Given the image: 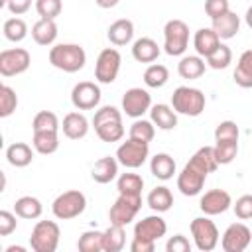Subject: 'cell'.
<instances>
[{
  "mask_svg": "<svg viewBox=\"0 0 252 252\" xmlns=\"http://www.w3.org/2000/svg\"><path fill=\"white\" fill-rule=\"evenodd\" d=\"M207 175H209L207 169H203L197 161L189 159V161L183 165L181 173L177 175V189H179L185 197H195V195H199V193L203 191V185H205Z\"/></svg>",
  "mask_w": 252,
  "mask_h": 252,
  "instance_id": "9",
  "label": "cell"
},
{
  "mask_svg": "<svg viewBox=\"0 0 252 252\" xmlns=\"http://www.w3.org/2000/svg\"><path fill=\"white\" fill-rule=\"evenodd\" d=\"M219 45H220V37L213 28H199L193 35V47L197 55H201L203 59H207Z\"/></svg>",
  "mask_w": 252,
  "mask_h": 252,
  "instance_id": "18",
  "label": "cell"
},
{
  "mask_svg": "<svg viewBox=\"0 0 252 252\" xmlns=\"http://www.w3.org/2000/svg\"><path fill=\"white\" fill-rule=\"evenodd\" d=\"M100 87L93 81H81L71 91V104L77 110H93L100 104Z\"/></svg>",
  "mask_w": 252,
  "mask_h": 252,
  "instance_id": "13",
  "label": "cell"
},
{
  "mask_svg": "<svg viewBox=\"0 0 252 252\" xmlns=\"http://www.w3.org/2000/svg\"><path fill=\"white\" fill-rule=\"evenodd\" d=\"M244 22H246V26L252 30V6H248V10H246V14H244Z\"/></svg>",
  "mask_w": 252,
  "mask_h": 252,
  "instance_id": "54",
  "label": "cell"
},
{
  "mask_svg": "<svg viewBox=\"0 0 252 252\" xmlns=\"http://www.w3.org/2000/svg\"><path fill=\"white\" fill-rule=\"evenodd\" d=\"M110 120H122V112L112 106V104H104L100 108L94 110V116H93V128L98 126V124H104V122H110Z\"/></svg>",
  "mask_w": 252,
  "mask_h": 252,
  "instance_id": "45",
  "label": "cell"
},
{
  "mask_svg": "<svg viewBox=\"0 0 252 252\" xmlns=\"http://www.w3.org/2000/svg\"><path fill=\"white\" fill-rule=\"evenodd\" d=\"M234 209V215L240 219V220H248L252 219V195H242L236 199V203L232 205Z\"/></svg>",
  "mask_w": 252,
  "mask_h": 252,
  "instance_id": "47",
  "label": "cell"
},
{
  "mask_svg": "<svg viewBox=\"0 0 252 252\" xmlns=\"http://www.w3.org/2000/svg\"><path fill=\"white\" fill-rule=\"evenodd\" d=\"M191 159L197 161V163H199L203 169H207L209 173L217 171V167H219V161H217V158H215L213 146H203V148H199V150L191 156Z\"/></svg>",
  "mask_w": 252,
  "mask_h": 252,
  "instance_id": "43",
  "label": "cell"
},
{
  "mask_svg": "<svg viewBox=\"0 0 252 252\" xmlns=\"http://www.w3.org/2000/svg\"><path fill=\"white\" fill-rule=\"evenodd\" d=\"M211 28L217 32V35L220 39H232L238 33V30H240V18L232 10H228L220 18H215Z\"/></svg>",
  "mask_w": 252,
  "mask_h": 252,
  "instance_id": "24",
  "label": "cell"
},
{
  "mask_svg": "<svg viewBox=\"0 0 252 252\" xmlns=\"http://www.w3.org/2000/svg\"><path fill=\"white\" fill-rule=\"evenodd\" d=\"M167 252H191V242L183 234H175L165 242Z\"/></svg>",
  "mask_w": 252,
  "mask_h": 252,
  "instance_id": "50",
  "label": "cell"
},
{
  "mask_svg": "<svg viewBox=\"0 0 252 252\" xmlns=\"http://www.w3.org/2000/svg\"><path fill=\"white\" fill-rule=\"evenodd\" d=\"M94 2H96L98 8H102V10H110V8H114L120 0H94Z\"/></svg>",
  "mask_w": 252,
  "mask_h": 252,
  "instance_id": "53",
  "label": "cell"
},
{
  "mask_svg": "<svg viewBox=\"0 0 252 252\" xmlns=\"http://www.w3.org/2000/svg\"><path fill=\"white\" fill-rule=\"evenodd\" d=\"M6 252H26V248L24 246H8Z\"/></svg>",
  "mask_w": 252,
  "mask_h": 252,
  "instance_id": "55",
  "label": "cell"
},
{
  "mask_svg": "<svg viewBox=\"0 0 252 252\" xmlns=\"http://www.w3.org/2000/svg\"><path fill=\"white\" fill-rule=\"evenodd\" d=\"M63 10V2L61 0H35V12L39 14V18H47V20H55Z\"/></svg>",
  "mask_w": 252,
  "mask_h": 252,
  "instance_id": "44",
  "label": "cell"
},
{
  "mask_svg": "<svg viewBox=\"0 0 252 252\" xmlns=\"http://www.w3.org/2000/svg\"><path fill=\"white\" fill-rule=\"evenodd\" d=\"M128 136L134 138V140H140V142H148V144H150V142L154 140V136H156V124H154L152 120L134 118Z\"/></svg>",
  "mask_w": 252,
  "mask_h": 252,
  "instance_id": "36",
  "label": "cell"
},
{
  "mask_svg": "<svg viewBox=\"0 0 252 252\" xmlns=\"http://www.w3.org/2000/svg\"><path fill=\"white\" fill-rule=\"evenodd\" d=\"M18 108V94L12 87L0 85V118H8Z\"/></svg>",
  "mask_w": 252,
  "mask_h": 252,
  "instance_id": "40",
  "label": "cell"
},
{
  "mask_svg": "<svg viewBox=\"0 0 252 252\" xmlns=\"http://www.w3.org/2000/svg\"><path fill=\"white\" fill-rule=\"evenodd\" d=\"M156 242L152 240H142V238H132L130 242V250L132 252H154Z\"/></svg>",
  "mask_w": 252,
  "mask_h": 252,
  "instance_id": "52",
  "label": "cell"
},
{
  "mask_svg": "<svg viewBox=\"0 0 252 252\" xmlns=\"http://www.w3.org/2000/svg\"><path fill=\"white\" fill-rule=\"evenodd\" d=\"M205 67H207V63H205V59L201 55H185L177 63V73H179L181 79L193 81V79L203 77Z\"/></svg>",
  "mask_w": 252,
  "mask_h": 252,
  "instance_id": "26",
  "label": "cell"
},
{
  "mask_svg": "<svg viewBox=\"0 0 252 252\" xmlns=\"http://www.w3.org/2000/svg\"><path fill=\"white\" fill-rule=\"evenodd\" d=\"M32 146L37 154L41 156H51L57 152L59 148V136H57V130H39V132H33V138H32Z\"/></svg>",
  "mask_w": 252,
  "mask_h": 252,
  "instance_id": "27",
  "label": "cell"
},
{
  "mask_svg": "<svg viewBox=\"0 0 252 252\" xmlns=\"http://www.w3.org/2000/svg\"><path fill=\"white\" fill-rule=\"evenodd\" d=\"M120 65H122V57L120 51L114 47H104L94 63V79L100 85H110L116 81L118 73H120Z\"/></svg>",
  "mask_w": 252,
  "mask_h": 252,
  "instance_id": "8",
  "label": "cell"
},
{
  "mask_svg": "<svg viewBox=\"0 0 252 252\" xmlns=\"http://www.w3.org/2000/svg\"><path fill=\"white\" fill-rule=\"evenodd\" d=\"M89 120L83 112H69L65 114L63 118V124H61V130L63 134L69 138V140H81L89 134Z\"/></svg>",
  "mask_w": 252,
  "mask_h": 252,
  "instance_id": "19",
  "label": "cell"
},
{
  "mask_svg": "<svg viewBox=\"0 0 252 252\" xmlns=\"http://www.w3.org/2000/svg\"><path fill=\"white\" fill-rule=\"evenodd\" d=\"M146 203H148V207H150L154 213H167V211L171 209V205H173V195H171L169 187L158 185V187H154V189L148 193Z\"/></svg>",
  "mask_w": 252,
  "mask_h": 252,
  "instance_id": "30",
  "label": "cell"
},
{
  "mask_svg": "<svg viewBox=\"0 0 252 252\" xmlns=\"http://www.w3.org/2000/svg\"><path fill=\"white\" fill-rule=\"evenodd\" d=\"M118 159H116V156L112 158V156H104V158H100V159H96V163L93 165V171H91V177L96 181V183H100V185H106V183H110V181H114L116 177H118Z\"/></svg>",
  "mask_w": 252,
  "mask_h": 252,
  "instance_id": "20",
  "label": "cell"
},
{
  "mask_svg": "<svg viewBox=\"0 0 252 252\" xmlns=\"http://www.w3.org/2000/svg\"><path fill=\"white\" fill-rule=\"evenodd\" d=\"M152 108V94L142 87H132L122 94V112L130 118H142Z\"/></svg>",
  "mask_w": 252,
  "mask_h": 252,
  "instance_id": "12",
  "label": "cell"
},
{
  "mask_svg": "<svg viewBox=\"0 0 252 252\" xmlns=\"http://www.w3.org/2000/svg\"><path fill=\"white\" fill-rule=\"evenodd\" d=\"M189 45V26L183 20H167L163 26V51L171 57L185 53Z\"/></svg>",
  "mask_w": 252,
  "mask_h": 252,
  "instance_id": "4",
  "label": "cell"
},
{
  "mask_svg": "<svg viewBox=\"0 0 252 252\" xmlns=\"http://www.w3.org/2000/svg\"><path fill=\"white\" fill-rule=\"evenodd\" d=\"M252 242V232L244 222H232L220 236V248L224 252H244Z\"/></svg>",
  "mask_w": 252,
  "mask_h": 252,
  "instance_id": "14",
  "label": "cell"
},
{
  "mask_svg": "<svg viewBox=\"0 0 252 252\" xmlns=\"http://www.w3.org/2000/svg\"><path fill=\"white\" fill-rule=\"evenodd\" d=\"M167 232V222L158 215H150L144 217L142 220H138L134 224V238H142V240H159L161 236H165Z\"/></svg>",
  "mask_w": 252,
  "mask_h": 252,
  "instance_id": "16",
  "label": "cell"
},
{
  "mask_svg": "<svg viewBox=\"0 0 252 252\" xmlns=\"http://www.w3.org/2000/svg\"><path fill=\"white\" fill-rule=\"evenodd\" d=\"M94 132L96 136L102 140V142H120L124 138V126H122V120H110V122H104V124H98L94 126Z\"/></svg>",
  "mask_w": 252,
  "mask_h": 252,
  "instance_id": "35",
  "label": "cell"
},
{
  "mask_svg": "<svg viewBox=\"0 0 252 252\" xmlns=\"http://www.w3.org/2000/svg\"><path fill=\"white\" fill-rule=\"evenodd\" d=\"M102 234L104 232L100 230H85L77 240V248L81 252H102L104 250Z\"/></svg>",
  "mask_w": 252,
  "mask_h": 252,
  "instance_id": "37",
  "label": "cell"
},
{
  "mask_svg": "<svg viewBox=\"0 0 252 252\" xmlns=\"http://www.w3.org/2000/svg\"><path fill=\"white\" fill-rule=\"evenodd\" d=\"M14 213L20 217V219H26V220H35L41 217L43 213V205L37 197H32V195H24L20 199H16L14 203Z\"/></svg>",
  "mask_w": 252,
  "mask_h": 252,
  "instance_id": "28",
  "label": "cell"
},
{
  "mask_svg": "<svg viewBox=\"0 0 252 252\" xmlns=\"http://www.w3.org/2000/svg\"><path fill=\"white\" fill-rule=\"evenodd\" d=\"M219 165H228L238 154V140H222L213 146Z\"/></svg>",
  "mask_w": 252,
  "mask_h": 252,
  "instance_id": "39",
  "label": "cell"
},
{
  "mask_svg": "<svg viewBox=\"0 0 252 252\" xmlns=\"http://www.w3.org/2000/svg\"><path fill=\"white\" fill-rule=\"evenodd\" d=\"M126 226L120 224H110L106 230H102V244H104V252H120L126 244Z\"/></svg>",
  "mask_w": 252,
  "mask_h": 252,
  "instance_id": "32",
  "label": "cell"
},
{
  "mask_svg": "<svg viewBox=\"0 0 252 252\" xmlns=\"http://www.w3.org/2000/svg\"><path fill=\"white\" fill-rule=\"evenodd\" d=\"M230 10L228 6V0H205V12L211 20L215 18H220L222 14H226Z\"/></svg>",
  "mask_w": 252,
  "mask_h": 252,
  "instance_id": "48",
  "label": "cell"
},
{
  "mask_svg": "<svg viewBox=\"0 0 252 252\" xmlns=\"http://www.w3.org/2000/svg\"><path fill=\"white\" fill-rule=\"evenodd\" d=\"M116 189L120 195H142L144 179L138 173H120L116 177Z\"/></svg>",
  "mask_w": 252,
  "mask_h": 252,
  "instance_id": "34",
  "label": "cell"
},
{
  "mask_svg": "<svg viewBox=\"0 0 252 252\" xmlns=\"http://www.w3.org/2000/svg\"><path fill=\"white\" fill-rule=\"evenodd\" d=\"M159 53H161V49H159L158 41L152 37H140L132 43V57L138 63H154L159 57Z\"/></svg>",
  "mask_w": 252,
  "mask_h": 252,
  "instance_id": "21",
  "label": "cell"
},
{
  "mask_svg": "<svg viewBox=\"0 0 252 252\" xmlns=\"http://www.w3.org/2000/svg\"><path fill=\"white\" fill-rule=\"evenodd\" d=\"M189 230H191V236H193V242H195L197 250L211 252V250H215L219 246L220 234H219L217 224L209 219V215L193 219L191 224H189Z\"/></svg>",
  "mask_w": 252,
  "mask_h": 252,
  "instance_id": "5",
  "label": "cell"
},
{
  "mask_svg": "<svg viewBox=\"0 0 252 252\" xmlns=\"http://www.w3.org/2000/svg\"><path fill=\"white\" fill-rule=\"evenodd\" d=\"M33 152L26 142H14L6 148V159L14 167H28L33 161Z\"/></svg>",
  "mask_w": 252,
  "mask_h": 252,
  "instance_id": "25",
  "label": "cell"
},
{
  "mask_svg": "<svg viewBox=\"0 0 252 252\" xmlns=\"http://www.w3.org/2000/svg\"><path fill=\"white\" fill-rule=\"evenodd\" d=\"M205 104H207V100H205L203 91H199L195 87L183 85V87H177L173 91V94H171L173 110L177 114H183V116H193L195 118V116L203 114Z\"/></svg>",
  "mask_w": 252,
  "mask_h": 252,
  "instance_id": "2",
  "label": "cell"
},
{
  "mask_svg": "<svg viewBox=\"0 0 252 252\" xmlns=\"http://www.w3.org/2000/svg\"><path fill=\"white\" fill-rule=\"evenodd\" d=\"M59 118L55 112L51 110H39L33 120H32V128L33 132H39V130H59Z\"/></svg>",
  "mask_w": 252,
  "mask_h": 252,
  "instance_id": "42",
  "label": "cell"
},
{
  "mask_svg": "<svg viewBox=\"0 0 252 252\" xmlns=\"http://www.w3.org/2000/svg\"><path fill=\"white\" fill-rule=\"evenodd\" d=\"M238 126L232 120H222L217 128H215V142H222V140H238Z\"/></svg>",
  "mask_w": 252,
  "mask_h": 252,
  "instance_id": "46",
  "label": "cell"
},
{
  "mask_svg": "<svg viewBox=\"0 0 252 252\" xmlns=\"http://www.w3.org/2000/svg\"><path fill=\"white\" fill-rule=\"evenodd\" d=\"M32 37L37 45H53L57 39V24L55 20H47V18H39L33 26H32Z\"/></svg>",
  "mask_w": 252,
  "mask_h": 252,
  "instance_id": "22",
  "label": "cell"
},
{
  "mask_svg": "<svg viewBox=\"0 0 252 252\" xmlns=\"http://www.w3.org/2000/svg\"><path fill=\"white\" fill-rule=\"evenodd\" d=\"M6 8L14 16H22L32 8V0H6Z\"/></svg>",
  "mask_w": 252,
  "mask_h": 252,
  "instance_id": "51",
  "label": "cell"
},
{
  "mask_svg": "<svg viewBox=\"0 0 252 252\" xmlns=\"http://www.w3.org/2000/svg\"><path fill=\"white\" fill-rule=\"evenodd\" d=\"M232 207V197L228 191L224 189H211L207 191L201 201H199V209L209 215V217H215V215H220V213H226L228 209Z\"/></svg>",
  "mask_w": 252,
  "mask_h": 252,
  "instance_id": "15",
  "label": "cell"
},
{
  "mask_svg": "<svg viewBox=\"0 0 252 252\" xmlns=\"http://www.w3.org/2000/svg\"><path fill=\"white\" fill-rule=\"evenodd\" d=\"M87 209V197L79 189H69L57 195L51 203V213L59 220H71L83 215Z\"/></svg>",
  "mask_w": 252,
  "mask_h": 252,
  "instance_id": "3",
  "label": "cell"
},
{
  "mask_svg": "<svg viewBox=\"0 0 252 252\" xmlns=\"http://www.w3.org/2000/svg\"><path fill=\"white\" fill-rule=\"evenodd\" d=\"M16 213H10V211H0V236H10L16 226H18V220H16Z\"/></svg>",
  "mask_w": 252,
  "mask_h": 252,
  "instance_id": "49",
  "label": "cell"
},
{
  "mask_svg": "<svg viewBox=\"0 0 252 252\" xmlns=\"http://www.w3.org/2000/svg\"><path fill=\"white\" fill-rule=\"evenodd\" d=\"M106 37L112 45L116 47H122V45H128L134 37V22L128 20V18H120L116 22H112L106 30Z\"/></svg>",
  "mask_w": 252,
  "mask_h": 252,
  "instance_id": "17",
  "label": "cell"
},
{
  "mask_svg": "<svg viewBox=\"0 0 252 252\" xmlns=\"http://www.w3.org/2000/svg\"><path fill=\"white\" fill-rule=\"evenodd\" d=\"M232 79L242 89H252V49H246L236 63V69L232 73Z\"/></svg>",
  "mask_w": 252,
  "mask_h": 252,
  "instance_id": "31",
  "label": "cell"
},
{
  "mask_svg": "<svg viewBox=\"0 0 252 252\" xmlns=\"http://www.w3.org/2000/svg\"><path fill=\"white\" fill-rule=\"evenodd\" d=\"M32 55L24 47H12L0 51V75L2 77H16L30 69Z\"/></svg>",
  "mask_w": 252,
  "mask_h": 252,
  "instance_id": "11",
  "label": "cell"
},
{
  "mask_svg": "<svg viewBox=\"0 0 252 252\" xmlns=\"http://www.w3.org/2000/svg\"><path fill=\"white\" fill-rule=\"evenodd\" d=\"M150 171H152L154 177H158V179H161V181H167V179H171L173 173H175V159H173L169 154L159 152V154H156V156L150 159Z\"/></svg>",
  "mask_w": 252,
  "mask_h": 252,
  "instance_id": "29",
  "label": "cell"
},
{
  "mask_svg": "<svg viewBox=\"0 0 252 252\" xmlns=\"http://www.w3.org/2000/svg\"><path fill=\"white\" fill-rule=\"evenodd\" d=\"M169 81V69L161 63H152L144 71V83L150 89H161Z\"/></svg>",
  "mask_w": 252,
  "mask_h": 252,
  "instance_id": "33",
  "label": "cell"
},
{
  "mask_svg": "<svg viewBox=\"0 0 252 252\" xmlns=\"http://www.w3.org/2000/svg\"><path fill=\"white\" fill-rule=\"evenodd\" d=\"M59 224L55 220H37L32 228L30 246L33 252H55L59 246Z\"/></svg>",
  "mask_w": 252,
  "mask_h": 252,
  "instance_id": "6",
  "label": "cell"
},
{
  "mask_svg": "<svg viewBox=\"0 0 252 252\" xmlns=\"http://www.w3.org/2000/svg\"><path fill=\"white\" fill-rule=\"evenodd\" d=\"M49 63L63 73H77L87 63V53L79 43H57L49 49Z\"/></svg>",
  "mask_w": 252,
  "mask_h": 252,
  "instance_id": "1",
  "label": "cell"
},
{
  "mask_svg": "<svg viewBox=\"0 0 252 252\" xmlns=\"http://www.w3.org/2000/svg\"><path fill=\"white\" fill-rule=\"evenodd\" d=\"M140 209H142V195H120L118 193V199L108 211V220L110 224L126 226L136 219Z\"/></svg>",
  "mask_w": 252,
  "mask_h": 252,
  "instance_id": "10",
  "label": "cell"
},
{
  "mask_svg": "<svg viewBox=\"0 0 252 252\" xmlns=\"http://www.w3.org/2000/svg\"><path fill=\"white\" fill-rule=\"evenodd\" d=\"M148 158H150V144L148 142L134 140L130 136L116 150V159L126 169H138V167H142Z\"/></svg>",
  "mask_w": 252,
  "mask_h": 252,
  "instance_id": "7",
  "label": "cell"
},
{
  "mask_svg": "<svg viewBox=\"0 0 252 252\" xmlns=\"http://www.w3.org/2000/svg\"><path fill=\"white\" fill-rule=\"evenodd\" d=\"M2 32H4V37L8 41L18 43L28 35V24L22 18H8L2 26Z\"/></svg>",
  "mask_w": 252,
  "mask_h": 252,
  "instance_id": "38",
  "label": "cell"
},
{
  "mask_svg": "<svg viewBox=\"0 0 252 252\" xmlns=\"http://www.w3.org/2000/svg\"><path fill=\"white\" fill-rule=\"evenodd\" d=\"M150 120L159 128V130H173L177 126V112L169 104H152L150 108Z\"/></svg>",
  "mask_w": 252,
  "mask_h": 252,
  "instance_id": "23",
  "label": "cell"
},
{
  "mask_svg": "<svg viewBox=\"0 0 252 252\" xmlns=\"http://www.w3.org/2000/svg\"><path fill=\"white\" fill-rule=\"evenodd\" d=\"M232 63V51H230V47L228 45H224V43H220L209 57H207V65L211 67V69H226L228 65Z\"/></svg>",
  "mask_w": 252,
  "mask_h": 252,
  "instance_id": "41",
  "label": "cell"
}]
</instances>
